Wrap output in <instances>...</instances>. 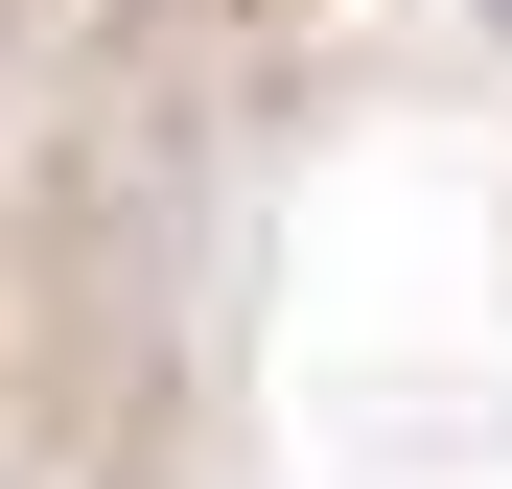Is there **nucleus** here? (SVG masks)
<instances>
[{
    "mask_svg": "<svg viewBox=\"0 0 512 489\" xmlns=\"http://www.w3.org/2000/svg\"><path fill=\"white\" fill-rule=\"evenodd\" d=\"M489 24H512V0H489Z\"/></svg>",
    "mask_w": 512,
    "mask_h": 489,
    "instance_id": "nucleus-1",
    "label": "nucleus"
}]
</instances>
